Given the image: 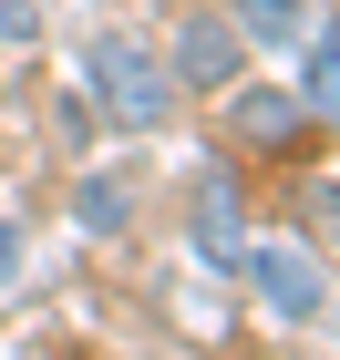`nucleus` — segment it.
Wrapping results in <instances>:
<instances>
[{
	"label": "nucleus",
	"instance_id": "1",
	"mask_svg": "<svg viewBox=\"0 0 340 360\" xmlns=\"http://www.w3.org/2000/svg\"><path fill=\"white\" fill-rule=\"evenodd\" d=\"M83 103L103 113L113 134H155V124H175L165 52H144V41H124V31H93V41H83Z\"/></svg>",
	"mask_w": 340,
	"mask_h": 360
},
{
	"label": "nucleus",
	"instance_id": "2",
	"mask_svg": "<svg viewBox=\"0 0 340 360\" xmlns=\"http://www.w3.org/2000/svg\"><path fill=\"white\" fill-rule=\"evenodd\" d=\"M237 278H248L258 309H268V319H289V330H320V319H330V268H320V248H299V237H268V248L248 237Z\"/></svg>",
	"mask_w": 340,
	"mask_h": 360
},
{
	"label": "nucleus",
	"instance_id": "3",
	"mask_svg": "<svg viewBox=\"0 0 340 360\" xmlns=\"http://www.w3.org/2000/svg\"><path fill=\"white\" fill-rule=\"evenodd\" d=\"M237 72H248L237 21L227 11H186V31H175V52H165V83L175 93H237Z\"/></svg>",
	"mask_w": 340,
	"mask_h": 360
},
{
	"label": "nucleus",
	"instance_id": "4",
	"mask_svg": "<svg viewBox=\"0 0 340 360\" xmlns=\"http://www.w3.org/2000/svg\"><path fill=\"white\" fill-rule=\"evenodd\" d=\"M186 237H196V257H206L217 278H237V257H248V195H237V175H227V165H206V175H196Z\"/></svg>",
	"mask_w": 340,
	"mask_h": 360
},
{
	"label": "nucleus",
	"instance_id": "5",
	"mask_svg": "<svg viewBox=\"0 0 340 360\" xmlns=\"http://www.w3.org/2000/svg\"><path fill=\"white\" fill-rule=\"evenodd\" d=\"M227 21L248 52H299V31L320 21V0H227Z\"/></svg>",
	"mask_w": 340,
	"mask_h": 360
},
{
	"label": "nucleus",
	"instance_id": "6",
	"mask_svg": "<svg viewBox=\"0 0 340 360\" xmlns=\"http://www.w3.org/2000/svg\"><path fill=\"white\" fill-rule=\"evenodd\" d=\"M299 134H310V113L289 103V93H268V83H258V93H237V144H258V155H289Z\"/></svg>",
	"mask_w": 340,
	"mask_h": 360
},
{
	"label": "nucleus",
	"instance_id": "7",
	"mask_svg": "<svg viewBox=\"0 0 340 360\" xmlns=\"http://www.w3.org/2000/svg\"><path fill=\"white\" fill-rule=\"evenodd\" d=\"M289 103L310 113V124H330V103H340V41H330V21L299 31V93H289Z\"/></svg>",
	"mask_w": 340,
	"mask_h": 360
},
{
	"label": "nucleus",
	"instance_id": "8",
	"mask_svg": "<svg viewBox=\"0 0 340 360\" xmlns=\"http://www.w3.org/2000/svg\"><path fill=\"white\" fill-rule=\"evenodd\" d=\"M73 217H83L93 237H113V226L134 217V165H93V175H83V195H73Z\"/></svg>",
	"mask_w": 340,
	"mask_h": 360
},
{
	"label": "nucleus",
	"instance_id": "9",
	"mask_svg": "<svg viewBox=\"0 0 340 360\" xmlns=\"http://www.w3.org/2000/svg\"><path fill=\"white\" fill-rule=\"evenodd\" d=\"M21 41H42V0H0V52H21Z\"/></svg>",
	"mask_w": 340,
	"mask_h": 360
},
{
	"label": "nucleus",
	"instance_id": "10",
	"mask_svg": "<svg viewBox=\"0 0 340 360\" xmlns=\"http://www.w3.org/2000/svg\"><path fill=\"white\" fill-rule=\"evenodd\" d=\"M21 248H31V237H21V226H11V217H0V288L21 278Z\"/></svg>",
	"mask_w": 340,
	"mask_h": 360
}]
</instances>
